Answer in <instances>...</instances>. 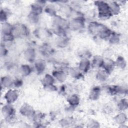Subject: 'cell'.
<instances>
[{"mask_svg": "<svg viewBox=\"0 0 128 128\" xmlns=\"http://www.w3.org/2000/svg\"><path fill=\"white\" fill-rule=\"evenodd\" d=\"M94 3L97 8L98 16L99 18L106 20L112 16L108 2L104 1H96Z\"/></svg>", "mask_w": 128, "mask_h": 128, "instance_id": "6da1fadb", "label": "cell"}, {"mask_svg": "<svg viewBox=\"0 0 128 128\" xmlns=\"http://www.w3.org/2000/svg\"><path fill=\"white\" fill-rule=\"evenodd\" d=\"M1 112L6 122H10L14 120L16 112L12 104L7 103L4 105L2 108Z\"/></svg>", "mask_w": 128, "mask_h": 128, "instance_id": "7a4b0ae2", "label": "cell"}, {"mask_svg": "<svg viewBox=\"0 0 128 128\" xmlns=\"http://www.w3.org/2000/svg\"><path fill=\"white\" fill-rule=\"evenodd\" d=\"M30 32L28 28L22 24H16L14 25L12 34L14 38H22L28 36Z\"/></svg>", "mask_w": 128, "mask_h": 128, "instance_id": "3957f363", "label": "cell"}, {"mask_svg": "<svg viewBox=\"0 0 128 128\" xmlns=\"http://www.w3.org/2000/svg\"><path fill=\"white\" fill-rule=\"evenodd\" d=\"M85 26L84 18L81 16L78 15L70 21V29L73 30H80Z\"/></svg>", "mask_w": 128, "mask_h": 128, "instance_id": "277c9868", "label": "cell"}, {"mask_svg": "<svg viewBox=\"0 0 128 128\" xmlns=\"http://www.w3.org/2000/svg\"><path fill=\"white\" fill-rule=\"evenodd\" d=\"M19 94L17 90L16 89L10 88L4 94V99L6 103L12 104L16 102L18 98Z\"/></svg>", "mask_w": 128, "mask_h": 128, "instance_id": "5b68a950", "label": "cell"}, {"mask_svg": "<svg viewBox=\"0 0 128 128\" xmlns=\"http://www.w3.org/2000/svg\"><path fill=\"white\" fill-rule=\"evenodd\" d=\"M19 112L21 115L32 119L36 111L33 108L28 104L24 103L21 106L19 109Z\"/></svg>", "mask_w": 128, "mask_h": 128, "instance_id": "8992f818", "label": "cell"}, {"mask_svg": "<svg viewBox=\"0 0 128 128\" xmlns=\"http://www.w3.org/2000/svg\"><path fill=\"white\" fill-rule=\"evenodd\" d=\"M44 1H36L30 5V12L31 13L40 16L44 10Z\"/></svg>", "mask_w": 128, "mask_h": 128, "instance_id": "52a82bcc", "label": "cell"}, {"mask_svg": "<svg viewBox=\"0 0 128 128\" xmlns=\"http://www.w3.org/2000/svg\"><path fill=\"white\" fill-rule=\"evenodd\" d=\"M116 68L115 62L110 58H104V62L102 68L110 74Z\"/></svg>", "mask_w": 128, "mask_h": 128, "instance_id": "ba28073f", "label": "cell"}, {"mask_svg": "<svg viewBox=\"0 0 128 128\" xmlns=\"http://www.w3.org/2000/svg\"><path fill=\"white\" fill-rule=\"evenodd\" d=\"M24 59L30 63H33L36 60V52L35 50L32 48H28L24 52Z\"/></svg>", "mask_w": 128, "mask_h": 128, "instance_id": "9c48e42d", "label": "cell"}, {"mask_svg": "<svg viewBox=\"0 0 128 128\" xmlns=\"http://www.w3.org/2000/svg\"><path fill=\"white\" fill-rule=\"evenodd\" d=\"M52 74L57 81L60 82H64L66 80L68 73L64 70L58 69L53 70Z\"/></svg>", "mask_w": 128, "mask_h": 128, "instance_id": "30bf717a", "label": "cell"}, {"mask_svg": "<svg viewBox=\"0 0 128 128\" xmlns=\"http://www.w3.org/2000/svg\"><path fill=\"white\" fill-rule=\"evenodd\" d=\"M128 120L126 114L123 112H120L113 118V120L115 124L120 125V127L125 124Z\"/></svg>", "mask_w": 128, "mask_h": 128, "instance_id": "8fae6325", "label": "cell"}, {"mask_svg": "<svg viewBox=\"0 0 128 128\" xmlns=\"http://www.w3.org/2000/svg\"><path fill=\"white\" fill-rule=\"evenodd\" d=\"M78 68L83 74L86 73L92 68L91 62L89 59L82 58L79 62Z\"/></svg>", "mask_w": 128, "mask_h": 128, "instance_id": "7c38bea8", "label": "cell"}, {"mask_svg": "<svg viewBox=\"0 0 128 128\" xmlns=\"http://www.w3.org/2000/svg\"><path fill=\"white\" fill-rule=\"evenodd\" d=\"M103 24L99 23L96 21L90 22L88 26V30L90 33L92 34L97 35Z\"/></svg>", "mask_w": 128, "mask_h": 128, "instance_id": "4fadbf2b", "label": "cell"}, {"mask_svg": "<svg viewBox=\"0 0 128 128\" xmlns=\"http://www.w3.org/2000/svg\"><path fill=\"white\" fill-rule=\"evenodd\" d=\"M34 63V68L38 74H42L46 68V62L44 60L38 59L35 60Z\"/></svg>", "mask_w": 128, "mask_h": 128, "instance_id": "5bb4252c", "label": "cell"}, {"mask_svg": "<svg viewBox=\"0 0 128 128\" xmlns=\"http://www.w3.org/2000/svg\"><path fill=\"white\" fill-rule=\"evenodd\" d=\"M102 92V88L99 86H94L90 91L88 98L92 101H96L99 99Z\"/></svg>", "mask_w": 128, "mask_h": 128, "instance_id": "9a60e30c", "label": "cell"}, {"mask_svg": "<svg viewBox=\"0 0 128 128\" xmlns=\"http://www.w3.org/2000/svg\"><path fill=\"white\" fill-rule=\"evenodd\" d=\"M112 32L110 28L103 24L96 36L102 40H108Z\"/></svg>", "mask_w": 128, "mask_h": 128, "instance_id": "2e32d148", "label": "cell"}, {"mask_svg": "<svg viewBox=\"0 0 128 128\" xmlns=\"http://www.w3.org/2000/svg\"><path fill=\"white\" fill-rule=\"evenodd\" d=\"M1 86L8 90L14 86V79L9 76H4L1 78Z\"/></svg>", "mask_w": 128, "mask_h": 128, "instance_id": "e0dca14e", "label": "cell"}, {"mask_svg": "<svg viewBox=\"0 0 128 128\" xmlns=\"http://www.w3.org/2000/svg\"><path fill=\"white\" fill-rule=\"evenodd\" d=\"M109 6L110 11L112 15L116 16L118 15L120 12V4L117 2L112 1L108 3Z\"/></svg>", "mask_w": 128, "mask_h": 128, "instance_id": "ac0fdd59", "label": "cell"}, {"mask_svg": "<svg viewBox=\"0 0 128 128\" xmlns=\"http://www.w3.org/2000/svg\"><path fill=\"white\" fill-rule=\"evenodd\" d=\"M104 62V58L100 56L96 55L92 58L91 62L92 68L96 69L102 68Z\"/></svg>", "mask_w": 128, "mask_h": 128, "instance_id": "d6986e66", "label": "cell"}, {"mask_svg": "<svg viewBox=\"0 0 128 128\" xmlns=\"http://www.w3.org/2000/svg\"><path fill=\"white\" fill-rule=\"evenodd\" d=\"M66 101L70 106L76 108L80 103V98L78 94H72L68 96Z\"/></svg>", "mask_w": 128, "mask_h": 128, "instance_id": "ffe728a7", "label": "cell"}, {"mask_svg": "<svg viewBox=\"0 0 128 128\" xmlns=\"http://www.w3.org/2000/svg\"><path fill=\"white\" fill-rule=\"evenodd\" d=\"M68 74L74 79L78 80L83 76V73L78 68H70L68 70Z\"/></svg>", "mask_w": 128, "mask_h": 128, "instance_id": "44dd1931", "label": "cell"}, {"mask_svg": "<svg viewBox=\"0 0 128 128\" xmlns=\"http://www.w3.org/2000/svg\"><path fill=\"white\" fill-rule=\"evenodd\" d=\"M108 74L106 70L102 68L98 69L96 74V78L97 80L100 82H104L106 81L108 78Z\"/></svg>", "mask_w": 128, "mask_h": 128, "instance_id": "7402d4cb", "label": "cell"}, {"mask_svg": "<svg viewBox=\"0 0 128 128\" xmlns=\"http://www.w3.org/2000/svg\"><path fill=\"white\" fill-rule=\"evenodd\" d=\"M117 108L120 112H124L128 108V102L126 98H120L116 101Z\"/></svg>", "mask_w": 128, "mask_h": 128, "instance_id": "603a6c76", "label": "cell"}, {"mask_svg": "<svg viewBox=\"0 0 128 128\" xmlns=\"http://www.w3.org/2000/svg\"><path fill=\"white\" fill-rule=\"evenodd\" d=\"M32 68L27 64H24L20 66L18 69V72L20 75L22 76H28L32 72Z\"/></svg>", "mask_w": 128, "mask_h": 128, "instance_id": "cb8c5ba5", "label": "cell"}, {"mask_svg": "<svg viewBox=\"0 0 128 128\" xmlns=\"http://www.w3.org/2000/svg\"><path fill=\"white\" fill-rule=\"evenodd\" d=\"M13 27L14 25H12L8 22H5L4 23H2L1 32L2 35L12 34L13 30Z\"/></svg>", "mask_w": 128, "mask_h": 128, "instance_id": "d4e9b609", "label": "cell"}, {"mask_svg": "<svg viewBox=\"0 0 128 128\" xmlns=\"http://www.w3.org/2000/svg\"><path fill=\"white\" fill-rule=\"evenodd\" d=\"M55 79L52 74H46L42 80V84L43 86L54 84Z\"/></svg>", "mask_w": 128, "mask_h": 128, "instance_id": "484cf974", "label": "cell"}, {"mask_svg": "<svg viewBox=\"0 0 128 128\" xmlns=\"http://www.w3.org/2000/svg\"><path fill=\"white\" fill-rule=\"evenodd\" d=\"M114 62L116 67H117L120 69L124 70L126 66V62L125 58L122 56H118Z\"/></svg>", "mask_w": 128, "mask_h": 128, "instance_id": "4316f807", "label": "cell"}, {"mask_svg": "<svg viewBox=\"0 0 128 128\" xmlns=\"http://www.w3.org/2000/svg\"><path fill=\"white\" fill-rule=\"evenodd\" d=\"M108 40L109 43L111 44H118L120 40V34L116 33V32H113L108 38Z\"/></svg>", "mask_w": 128, "mask_h": 128, "instance_id": "83f0119b", "label": "cell"}, {"mask_svg": "<svg viewBox=\"0 0 128 128\" xmlns=\"http://www.w3.org/2000/svg\"><path fill=\"white\" fill-rule=\"evenodd\" d=\"M59 124L62 126H69L74 124V120L72 117H66L62 118Z\"/></svg>", "mask_w": 128, "mask_h": 128, "instance_id": "f1b7e54d", "label": "cell"}, {"mask_svg": "<svg viewBox=\"0 0 128 128\" xmlns=\"http://www.w3.org/2000/svg\"><path fill=\"white\" fill-rule=\"evenodd\" d=\"M44 10L46 13L51 16L54 17L57 15L56 8L53 4H48L44 8Z\"/></svg>", "mask_w": 128, "mask_h": 128, "instance_id": "f546056e", "label": "cell"}, {"mask_svg": "<svg viewBox=\"0 0 128 128\" xmlns=\"http://www.w3.org/2000/svg\"><path fill=\"white\" fill-rule=\"evenodd\" d=\"M56 43L58 46L60 48H64L68 44V38L64 36H58Z\"/></svg>", "mask_w": 128, "mask_h": 128, "instance_id": "4dcf8cb0", "label": "cell"}, {"mask_svg": "<svg viewBox=\"0 0 128 128\" xmlns=\"http://www.w3.org/2000/svg\"><path fill=\"white\" fill-rule=\"evenodd\" d=\"M39 20H40V16L33 14L31 12H30L28 16V20L32 24H37Z\"/></svg>", "mask_w": 128, "mask_h": 128, "instance_id": "1f68e13d", "label": "cell"}, {"mask_svg": "<svg viewBox=\"0 0 128 128\" xmlns=\"http://www.w3.org/2000/svg\"><path fill=\"white\" fill-rule=\"evenodd\" d=\"M8 11L1 8L0 13V20L2 23L6 22V20L8 18Z\"/></svg>", "mask_w": 128, "mask_h": 128, "instance_id": "d6a6232c", "label": "cell"}, {"mask_svg": "<svg viewBox=\"0 0 128 128\" xmlns=\"http://www.w3.org/2000/svg\"><path fill=\"white\" fill-rule=\"evenodd\" d=\"M87 126L88 128H99L100 126V123L96 120L91 119L88 121L87 123Z\"/></svg>", "mask_w": 128, "mask_h": 128, "instance_id": "836d02e7", "label": "cell"}, {"mask_svg": "<svg viewBox=\"0 0 128 128\" xmlns=\"http://www.w3.org/2000/svg\"><path fill=\"white\" fill-rule=\"evenodd\" d=\"M23 85V80L20 78H16L14 79V86L20 88Z\"/></svg>", "mask_w": 128, "mask_h": 128, "instance_id": "e575fe53", "label": "cell"}, {"mask_svg": "<svg viewBox=\"0 0 128 128\" xmlns=\"http://www.w3.org/2000/svg\"><path fill=\"white\" fill-rule=\"evenodd\" d=\"M8 53V48L4 44H2L0 48V54L1 57H4L6 56Z\"/></svg>", "mask_w": 128, "mask_h": 128, "instance_id": "d590c367", "label": "cell"}, {"mask_svg": "<svg viewBox=\"0 0 128 128\" xmlns=\"http://www.w3.org/2000/svg\"><path fill=\"white\" fill-rule=\"evenodd\" d=\"M43 88L45 90L48 92H56L58 90L57 87L54 84L44 86H43Z\"/></svg>", "mask_w": 128, "mask_h": 128, "instance_id": "8d00e7d4", "label": "cell"}]
</instances>
